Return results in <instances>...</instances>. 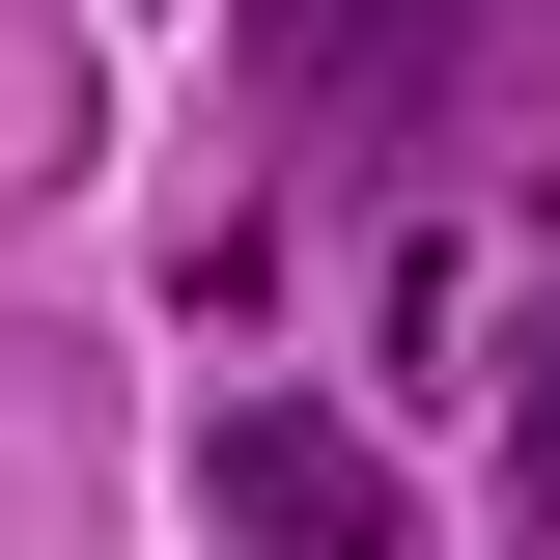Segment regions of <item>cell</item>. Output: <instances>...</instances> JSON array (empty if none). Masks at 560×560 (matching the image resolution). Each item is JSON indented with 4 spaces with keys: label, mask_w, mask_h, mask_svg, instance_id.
<instances>
[{
    "label": "cell",
    "mask_w": 560,
    "mask_h": 560,
    "mask_svg": "<svg viewBox=\"0 0 560 560\" xmlns=\"http://www.w3.org/2000/svg\"><path fill=\"white\" fill-rule=\"evenodd\" d=\"M224 57L308 140H448V113H504L560 57V0H224Z\"/></svg>",
    "instance_id": "obj_1"
},
{
    "label": "cell",
    "mask_w": 560,
    "mask_h": 560,
    "mask_svg": "<svg viewBox=\"0 0 560 560\" xmlns=\"http://www.w3.org/2000/svg\"><path fill=\"white\" fill-rule=\"evenodd\" d=\"M197 504H224L253 560H393V533H420V504H393V448H364L337 393H224V448H197Z\"/></svg>",
    "instance_id": "obj_2"
},
{
    "label": "cell",
    "mask_w": 560,
    "mask_h": 560,
    "mask_svg": "<svg viewBox=\"0 0 560 560\" xmlns=\"http://www.w3.org/2000/svg\"><path fill=\"white\" fill-rule=\"evenodd\" d=\"M504 533H533V560H560V337H533V364H504Z\"/></svg>",
    "instance_id": "obj_3"
}]
</instances>
